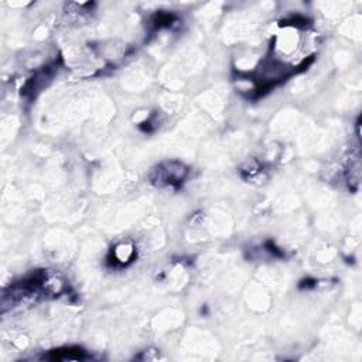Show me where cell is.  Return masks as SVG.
Masks as SVG:
<instances>
[{
  "label": "cell",
  "instance_id": "6da1fadb",
  "mask_svg": "<svg viewBox=\"0 0 362 362\" xmlns=\"http://www.w3.org/2000/svg\"><path fill=\"white\" fill-rule=\"evenodd\" d=\"M186 174H187V169L184 167V165L177 162L166 163L156 170V176L153 177V183H156L159 186L180 184L183 183Z\"/></svg>",
  "mask_w": 362,
  "mask_h": 362
}]
</instances>
